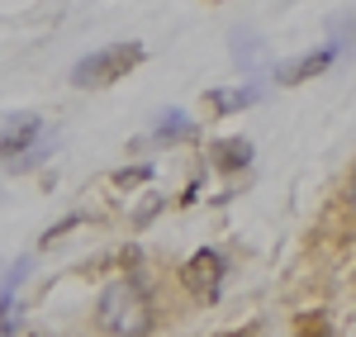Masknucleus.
<instances>
[{"label":"nucleus","instance_id":"6","mask_svg":"<svg viewBox=\"0 0 356 337\" xmlns=\"http://www.w3.org/2000/svg\"><path fill=\"white\" fill-rule=\"evenodd\" d=\"M247 162H252V142H247V138H223V142H214V167L238 171V167H247Z\"/></svg>","mask_w":356,"mask_h":337},{"label":"nucleus","instance_id":"4","mask_svg":"<svg viewBox=\"0 0 356 337\" xmlns=\"http://www.w3.org/2000/svg\"><path fill=\"white\" fill-rule=\"evenodd\" d=\"M33 138H38V119H33V114H15V119H10V129H5V138H0V157L24 152Z\"/></svg>","mask_w":356,"mask_h":337},{"label":"nucleus","instance_id":"8","mask_svg":"<svg viewBox=\"0 0 356 337\" xmlns=\"http://www.w3.org/2000/svg\"><path fill=\"white\" fill-rule=\"evenodd\" d=\"M352 209H356V181H352Z\"/></svg>","mask_w":356,"mask_h":337},{"label":"nucleus","instance_id":"2","mask_svg":"<svg viewBox=\"0 0 356 337\" xmlns=\"http://www.w3.org/2000/svg\"><path fill=\"white\" fill-rule=\"evenodd\" d=\"M138 62H143V48L138 43H114V48H100V53L81 57L76 72H72V81L76 85H110L124 72H134Z\"/></svg>","mask_w":356,"mask_h":337},{"label":"nucleus","instance_id":"7","mask_svg":"<svg viewBox=\"0 0 356 337\" xmlns=\"http://www.w3.org/2000/svg\"><path fill=\"white\" fill-rule=\"evenodd\" d=\"M191 133H195V124L181 110L166 114V124H157V138H191Z\"/></svg>","mask_w":356,"mask_h":337},{"label":"nucleus","instance_id":"3","mask_svg":"<svg viewBox=\"0 0 356 337\" xmlns=\"http://www.w3.org/2000/svg\"><path fill=\"white\" fill-rule=\"evenodd\" d=\"M181 281L191 285L195 295H204V299H214L219 295V281H223V256L214 247H204V252H195L186 261V271H181Z\"/></svg>","mask_w":356,"mask_h":337},{"label":"nucleus","instance_id":"1","mask_svg":"<svg viewBox=\"0 0 356 337\" xmlns=\"http://www.w3.org/2000/svg\"><path fill=\"white\" fill-rule=\"evenodd\" d=\"M95 323L110 337H147L157 313H152V299L143 295V285L119 281L100 295V309H95Z\"/></svg>","mask_w":356,"mask_h":337},{"label":"nucleus","instance_id":"5","mask_svg":"<svg viewBox=\"0 0 356 337\" xmlns=\"http://www.w3.org/2000/svg\"><path fill=\"white\" fill-rule=\"evenodd\" d=\"M332 62V48H323V53H309V57H300V62H290V67H280V85H300V81H309V76H318L323 67Z\"/></svg>","mask_w":356,"mask_h":337}]
</instances>
